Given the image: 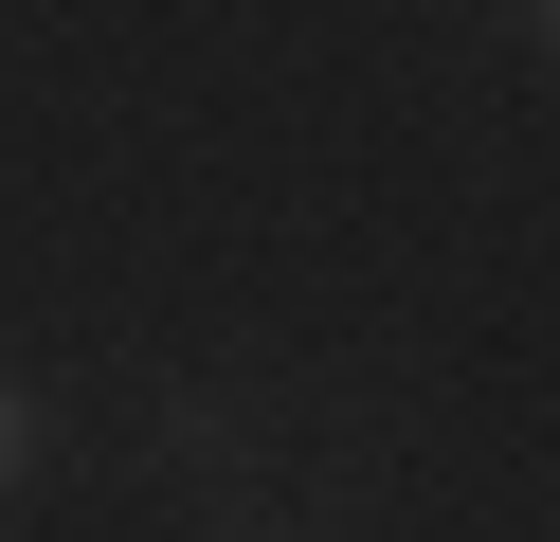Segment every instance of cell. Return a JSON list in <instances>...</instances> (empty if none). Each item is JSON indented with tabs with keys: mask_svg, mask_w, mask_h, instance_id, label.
<instances>
[{
	"mask_svg": "<svg viewBox=\"0 0 560 542\" xmlns=\"http://www.w3.org/2000/svg\"><path fill=\"white\" fill-rule=\"evenodd\" d=\"M19 452H37V416H19V397H0V488H19Z\"/></svg>",
	"mask_w": 560,
	"mask_h": 542,
	"instance_id": "1",
	"label": "cell"
}]
</instances>
